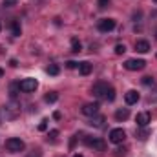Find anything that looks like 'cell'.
<instances>
[{"mask_svg":"<svg viewBox=\"0 0 157 157\" xmlns=\"http://www.w3.org/2000/svg\"><path fill=\"white\" fill-rule=\"evenodd\" d=\"M2 4H4V7H15L18 4V0H2Z\"/></svg>","mask_w":157,"mask_h":157,"instance_id":"7402d4cb","label":"cell"},{"mask_svg":"<svg viewBox=\"0 0 157 157\" xmlns=\"http://www.w3.org/2000/svg\"><path fill=\"white\" fill-rule=\"evenodd\" d=\"M143 84H144V86H152V84H154V77H150V75L143 77Z\"/></svg>","mask_w":157,"mask_h":157,"instance_id":"d4e9b609","label":"cell"},{"mask_svg":"<svg viewBox=\"0 0 157 157\" xmlns=\"http://www.w3.org/2000/svg\"><path fill=\"white\" fill-rule=\"evenodd\" d=\"M57 137H59V130H51V132L48 133V143H55Z\"/></svg>","mask_w":157,"mask_h":157,"instance_id":"d6986e66","label":"cell"},{"mask_svg":"<svg viewBox=\"0 0 157 157\" xmlns=\"http://www.w3.org/2000/svg\"><path fill=\"white\" fill-rule=\"evenodd\" d=\"M28 157H42V154H40V150H33Z\"/></svg>","mask_w":157,"mask_h":157,"instance_id":"83f0119b","label":"cell"},{"mask_svg":"<svg viewBox=\"0 0 157 157\" xmlns=\"http://www.w3.org/2000/svg\"><path fill=\"white\" fill-rule=\"evenodd\" d=\"M113 99H115V90H113V88H110V90H108V93H106V97H104V101L112 102Z\"/></svg>","mask_w":157,"mask_h":157,"instance_id":"44dd1931","label":"cell"},{"mask_svg":"<svg viewBox=\"0 0 157 157\" xmlns=\"http://www.w3.org/2000/svg\"><path fill=\"white\" fill-rule=\"evenodd\" d=\"M57 99H59V93H57V91H49V93H46V95H44V101H46L48 104L57 102Z\"/></svg>","mask_w":157,"mask_h":157,"instance_id":"9a60e30c","label":"cell"},{"mask_svg":"<svg viewBox=\"0 0 157 157\" xmlns=\"http://www.w3.org/2000/svg\"><path fill=\"white\" fill-rule=\"evenodd\" d=\"M60 117H62V115H60V112H55V113H53V119H57V121H59Z\"/></svg>","mask_w":157,"mask_h":157,"instance_id":"f546056e","label":"cell"},{"mask_svg":"<svg viewBox=\"0 0 157 157\" xmlns=\"http://www.w3.org/2000/svg\"><path fill=\"white\" fill-rule=\"evenodd\" d=\"M37 88H39L37 78H24V80H20V91H24V93H31Z\"/></svg>","mask_w":157,"mask_h":157,"instance_id":"8992f818","label":"cell"},{"mask_svg":"<svg viewBox=\"0 0 157 157\" xmlns=\"http://www.w3.org/2000/svg\"><path fill=\"white\" fill-rule=\"evenodd\" d=\"M102 122H104V117L101 115V117H97V119L91 117V122H90V124H91V126H97V128H101V126H102Z\"/></svg>","mask_w":157,"mask_h":157,"instance_id":"ffe728a7","label":"cell"},{"mask_svg":"<svg viewBox=\"0 0 157 157\" xmlns=\"http://www.w3.org/2000/svg\"><path fill=\"white\" fill-rule=\"evenodd\" d=\"M150 121H152V117H150L148 112H141V113L135 115V122H137V126H141V128H146V126L150 124Z\"/></svg>","mask_w":157,"mask_h":157,"instance_id":"9c48e42d","label":"cell"},{"mask_svg":"<svg viewBox=\"0 0 157 157\" xmlns=\"http://www.w3.org/2000/svg\"><path fill=\"white\" fill-rule=\"evenodd\" d=\"M91 70H93V66H91V62H88V60H84V62H80L78 64V73L80 75H90L91 73Z\"/></svg>","mask_w":157,"mask_h":157,"instance_id":"7c38bea8","label":"cell"},{"mask_svg":"<svg viewBox=\"0 0 157 157\" xmlns=\"http://www.w3.org/2000/svg\"><path fill=\"white\" fill-rule=\"evenodd\" d=\"M73 157H84V155H80V154H75V155H73Z\"/></svg>","mask_w":157,"mask_h":157,"instance_id":"4dcf8cb0","label":"cell"},{"mask_svg":"<svg viewBox=\"0 0 157 157\" xmlns=\"http://www.w3.org/2000/svg\"><path fill=\"white\" fill-rule=\"evenodd\" d=\"M97 6H99V9H106L110 6V0H97Z\"/></svg>","mask_w":157,"mask_h":157,"instance_id":"cb8c5ba5","label":"cell"},{"mask_svg":"<svg viewBox=\"0 0 157 157\" xmlns=\"http://www.w3.org/2000/svg\"><path fill=\"white\" fill-rule=\"evenodd\" d=\"M139 99H141V95H139L135 90H130V91H126V93H124V101H126V104H128V106L137 104V102H139Z\"/></svg>","mask_w":157,"mask_h":157,"instance_id":"30bf717a","label":"cell"},{"mask_svg":"<svg viewBox=\"0 0 157 157\" xmlns=\"http://www.w3.org/2000/svg\"><path fill=\"white\" fill-rule=\"evenodd\" d=\"M128 117H130V110L128 108H121V110L115 112V119L117 121H126Z\"/></svg>","mask_w":157,"mask_h":157,"instance_id":"4fadbf2b","label":"cell"},{"mask_svg":"<svg viewBox=\"0 0 157 157\" xmlns=\"http://www.w3.org/2000/svg\"><path fill=\"white\" fill-rule=\"evenodd\" d=\"M48 73L55 77V75H59V73H60V68H59L57 64H49V68H48Z\"/></svg>","mask_w":157,"mask_h":157,"instance_id":"ac0fdd59","label":"cell"},{"mask_svg":"<svg viewBox=\"0 0 157 157\" xmlns=\"http://www.w3.org/2000/svg\"><path fill=\"white\" fill-rule=\"evenodd\" d=\"M97 28H99L101 33H110L115 28V20L113 18H101L99 24H97Z\"/></svg>","mask_w":157,"mask_h":157,"instance_id":"52a82bcc","label":"cell"},{"mask_svg":"<svg viewBox=\"0 0 157 157\" xmlns=\"http://www.w3.org/2000/svg\"><path fill=\"white\" fill-rule=\"evenodd\" d=\"M0 31H2V24H0Z\"/></svg>","mask_w":157,"mask_h":157,"instance_id":"d6a6232c","label":"cell"},{"mask_svg":"<svg viewBox=\"0 0 157 157\" xmlns=\"http://www.w3.org/2000/svg\"><path fill=\"white\" fill-rule=\"evenodd\" d=\"M154 2H157V0H154Z\"/></svg>","mask_w":157,"mask_h":157,"instance_id":"836d02e7","label":"cell"},{"mask_svg":"<svg viewBox=\"0 0 157 157\" xmlns=\"http://www.w3.org/2000/svg\"><path fill=\"white\" fill-rule=\"evenodd\" d=\"M84 143H86L90 148L97 150V152H104V150H106V143H104L102 139H99V137H86Z\"/></svg>","mask_w":157,"mask_h":157,"instance_id":"277c9868","label":"cell"},{"mask_svg":"<svg viewBox=\"0 0 157 157\" xmlns=\"http://www.w3.org/2000/svg\"><path fill=\"white\" fill-rule=\"evenodd\" d=\"M124 68H126L128 71H141V70L146 68V62H144L143 59H128V60L124 62Z\"/></svg>","mask_w":157,"mask_h":157,"instance_id":"7a4b0ae2","label":"cell"},{"mask_svg":"<svg viewBox=\"0 0 157 157\" xmlns=\"http://www.w3.org/2000/svg\"><path fill=\"white\" fill-rule=\"evenodd\" d=\"M124 51H126V46L124 44H117L115 46V55H122Z\"/></svg>","mask_w":157,"mask_h":157,"instance_id":"603a6c76","label":"cell"},{"mask_svg":"<svg viewBox=\"0 0 157 157\" xmlns=\"http://www.w3.org/2000/svg\"><path fill=\"white\" fill-rule=\"evenodd\" d=\"M80 112H82V115H86V117H95V115L99 113V102H88V104H84V106L80 108Z\"/></svg>","mask_w":157,"mask_h":157,"instance_id":"ba28073f","label":"cell"},{"mask_svg":"<svg viewBox=\"0 0 157 157\" xmlns=\"http://www.w3.org/2000/svg\"><path fill=\"white\" fill-rule=\"evenodd\" d=\"M39 130H40V132H46V130H48V119H44V121H40V124H39Z\"/></svg>","mask_w":157,"mask_h":157,"instance_id":"484cf974","label":"cell"},{"mask_svg":"<svg viewBox=\"0 0 157 157\" xmlns=\"http://www.w3.org/2000/svg\"><path fill=\"white\" fill-rule=\"evenodd\" d=\"M9 91H11V97L15 99V97H17V93L20 91V82H13V84L9 86Z\"/></svg>","mask_w":157,"mask_h":157,"instance_id":"e0dca14e","label":"cell"},{"mask_svg":"<svg viewBox=\"0 0 157 157\" xmlns=\"http://www.w3.org/2000/svg\"><path fill=\"white\" fill-rule=\"evenodd\" d=\"M66 66H68L70 70H73V68H78V62H75V60H68V62H66Z\"/></svg>","mask_w":157,"mask_h":157,"instance_id":"4316f807","label":"cell"},{"mask_svg":"<svg viewBox=\"0 0 157 157\" xmlns=\"http://www.w3.org/2000/svg\"><path fill=\"white\" fill-rule=\"evenodd\" d=\"M2 75H4V71H2V70H0V77H2Z\"/></svg>","mask_w":157,"mask_h":157,"instance_id":"1f68e13d","label":"cell"},{"mask_svg":"<svg viewBox=\"0 0 157 157\" xmlns=\"http://www.w3.org/2000/svg\"><path fill=\"white\" fill-rule=\"evenodd\" d=\"M110 88H112V86H110L108 82H95V84H93V88H91V93H93L97 99H104Z\"/></svg>","mask_w":157,"mask_h":157,"instance_id":"3957f363","label":"cell"},{"mask_svg":"<svg viewBox=\"0 0 157 157\" xmlns=\"http://www.w3.org/2000/svg\"><path fill=\"white\" fill-rule=\"evenodd\" d=\"M9 64H11V66H13V68H17V66H18V62H17V60H15V59H11V60H9Z\"/></svg>","mask_w":157,"mask_h":157,"instance_id":"f1b7e54d","label":"cell"},{"mask_svg":"<svg viewBox=\"0 0 157 157\" xmlns=\"http://www.w3.org/2000/svg\"><path fill=\"white\" fill-rule=\"evenodd\" d=\"M71 51H73V53H80V51H82V44H80L77 39H71Z\"/></svg>","mask_w":157,"mask_h":157,"instance_id":"2e32d148","label":"cell"},{"mask_svg":"<svg viewBox=\"0 0 157 157\" xmlns=\"http://www.w3.org/2000/svg\"><path fill=\"white\" fill-rule=\"evenodd\" d=\"M24 146H26L24 141L18 139V137H11V139L6 141V148H7V152H11V154H18V152H22Z\"/></svg>","mask_w":157,"mask_h":157,"instance_id":"6da1fadb","label":"cell"},{"mask_svg":"<svg viewBox=\"0 0 157 157\" xmlns=\"http://www.w3.org/2000/svg\"><path fill=\"white\" fill-rule=\"evenodd\" d=\"M108 139H110V143H113V144H121V143L126 139V132H124L122 128H113V130H110Z\"/></svg>","mask_w":157,"mask_h":157,"instance_id":"5b68a950","label":"cell"},{"mask_svg":"<svg viewBox=\"0 0 157 157\" xmlns=\"http://www.w3.org/2000/svg\"><path fill=\"white\" fill-rule=\"evenodd\" d=\"M11 33H13L15 37H20L22 28H20V22H18V20H13V22H11Z\"/></svg>","mask_w":157,"mask_h":157,"instance_id":"5bb4252c","label":"cell"},{"mask_svg":"<svg viewBox=\"0 0 157 157\" xmlns=\"http://www.w3.org/2000/svg\"><path fill=\"white\" fill-rule=\"evenodd\" d=\"M135 51H139V53H148V51H150V42H148V40H137V42H135Z\"/></svg>","mask_w":157,"mask_h":157,"instance_id":"8fae6325","label":"cell"}]
</instances>
